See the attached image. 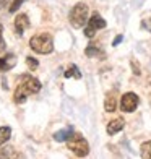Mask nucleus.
<instances>
[{
    "label": "nucleus",
    "mask_w": 151,
    "mask_h": 159,
    "mask_svg": "<svg viewBox=\"0 0 151 159\" xmlns=\"http://www.w3.org/2000/svg\"><path fill=\"white\" fill-rule=\"evenodd\" d=\"M39 91H41V81L38 78H34L31 75H21L18 86L15 89V94H13V101L16 104H23L28 96L36 94Z\"/></svg>",
    "instance_id": "obj_1"
},
{
    "label": "nucleus",
    "mask_w": 151,
    "mask_h": 159,
    "mask_svg": "<svg viewBox=\"0 0 151 159\" xmlns=\"http://www.w3.org/2000/svg\"><path fill=\"white\" fill-rule=\"evenodd\" d=\"M30 47L38 54H50L54 50V41L49 33H39L30 39Z\"/></svg>",
    "instance_id": "obj_2"
},
{
    "label": "nucleus",
    "mask_w": 151,
    "mask_h": 159,
    "mask_svg": "<svg viewBox=\"0 0 151 159\" xmlns=\"http://www.w3.org/2000/svg\"><path fill=\"white\" fill-rule=\"evenodd\" d=\"M88 13H89V8L85 2H78L73 8L70 10V15H68V20H70V25L73 28H83L86 25V20H88Z\"/></svg>",
    "instance_id": "obj_3"
},
{
    "label": "nucleus",
    "mask_w": 151,
    "mask_h": 159,
    "mask_svg": "<svg viewBox=\"0 0 151 159\" xmlns=\"http://www.w3.org/2000/svg\"><path fill=\"white\" fill-rule=\"evenodd\" d=\"M67 146H68V149L71 151V153H73L75 156H78V157H85L89 153V144L80 133L71 135L67 140Z\"/></svg>",
    "instance_id": "obj_4"
},
{
    "label": "nucleus",
    "mask_w": 151,
    "mask_h": 159,
    "mask_svg": "<svg viewBox=\"0 0 151 159\" xmlns=\"http://www.w3.org/2000/svg\"><path fill=\"white\" fill-rule=\"evenodd\" d=\"M106 28V20L99 15V13H93V16L86 21V28H85V36L88 39H91L99 30Z\"/></svg>",
    "instance_id": "obj_5"
},
{
    "label": "nucleus",
    "mask_w": 151,
    "mask_h": 159,
    "mask_svg": "<svg viewBox=\"0 0 151 159\" xmlns=\"http://www.w3.org/2000/svg\"><path fill=\"white\" fill-rule=\"evenodd\" d=\"M138 102H140V99L135 93H125V94H122V98H120V111L130 114L138 107Z\"/></svg>",
    "instance_id": "obj_6"
},
{
    "label": "nucleus",
    "mask_w": 151,
    "mask_h": 159,
    "mask_svg": "<svg viewBox=\"0 0 151 159\" xmlns=\"http://www.w3.org/2000/svg\"><path fill=\"white\" fill-rule=\"evenodd\" d=\"M28 28H30V18H28V15H25V13L16 15V18H15V31L18 34H23Z\"/></svg>",
    "instance_id": "obj_7"
},
{
    "label": "nucleus",
    "mask_w": 151,
    "mask_h": 159,
    "mask_svg": "<svg viewBox=\"0 0 151 159\" xmlns=\"http://www.w3.org/2000/svg\"><path fill=\"white\" fill-rule=\"evenodd\" d=\"M16 65V55L15 54H7L0 59V71H8Z\"/></svg>",
    "instance_id": "obj_8"
},
{
    "label": "nucleus",
    "mask_w": 151,
    "mask_h": 159,
    "mask_svg": "<svg viewBox=\"0 0 151 159\" xmlns=\"http://www.w3.org/2000/svg\"><path fill=\"white\" fill-rule=\"evenodd\" d=\"M116 107H117V93L111 91V93H107V96H106L104 109H106V112H114Z\"/></svg>",
    "instance_id": "obj_9"
},
{
    "label": "nucleus",
    "mask_w": 151,
    "mask_h": 159,
    "mask_svg": "<svg viewBox=\"0 0 151 159\" xmlns=\"http://www.w3.org/2000/svg\"><path fill=\"white\" fill-rule=\"evenodd\" d=\"M124 127H125V122L122 119H114V120H111L109 124H107V133L116 135V133L120 132V130H124Z\"/></svg>",
    "instance_id": "obj_10"
},
{
    "label": "nucleus",
    "mask_w": 151,
    "mask_h": 159,
    "mask_svg": "<svg viewBox=\"0 0 151 159\" xmlns=\"http://www.w3.org/2000/svg\"><path fill=\"white\" fill-rule=\"evenodd\" d=\"M75 132H73V127H67V128H63V130H60V132H57V133H54V140L55 141H59V143H62V141H67L71 135H73Z\"/></svg>",
    "instance_id": "obj_11"
},
{
    "label": "nucleus",
    "mask_w": 151,
    "mask_h": 159,
    "mask_svg": "<svg viewBox=\"0 0 151 159\" xmlns=\"http://www.w3.org/2000/svg\"><path fill=\"white\" fill-rule=\"evenodd\" d=\"M85 54L88 55V57H98V59L101 57V59H106V54H104L99 47L93 46V44H91V46H88V47L85 49Z\"/></svg>",
    "instance_id": "obj_12"
},
{
    "label": "nucleus",
    "mask_w": 151,
    "mask_h": 159,
    "mask_svg": "<svg viewBox=\"0 0 151 159\" xmlns=\"http://www.w3.org/2000/svg\"><path fill=\"white\" fill-rule=\"evenodd\" d=\"M11 136V128L10 127H0V146L5 144Z\"/></svg>",
    "instance_id": "obj_13"
},
{
    "label": "nucleus",
    "mask_w": 151,
    "mask_h": 159,
    "mask_svg": "<svg viewBox=\"0 0 151 159\" xmlns=\"http://www.w3.org/2000/svg\"><path fill=\"white\" fill-rule=\"evenodd\" d=\"M140 154L145 159H151V141H145L140 146Z\"/></svg>",
    "instance_id": "obj_14"
},
{
    "label": "nucleus",
    "mask_w": 151,
    "mask_h": 159,
    "mask_svg": "<svg viewBox=\"0 0 151 159\" xmlns=\"http://www.w3.org/2000/svg\"><path fill=\"white\" fill-rule=\"evenodd\" d=\"M76 78V80H80L81 78V73H80V70H78V67L76 65H70V67L67 68V71H65V78Z\"/></svg>",
    "instance_id": "obj_15"
},
{
    "label": "nucleus",
    "mask_w": 151,
    "mask_h": 159,
    "mask_svg": "<svg viewBox=\"0 0 151 159\" xmlns=\"http://www.w3.org/2000/svg\"><path fill=\"white\" fill-rule=\"evenodd\" d=\"M26 65H28V68H30V70H36L39 67V62L36 59H33V57H26Z\"/></svg>",
    "instance_id": "obj_16"
},
{
    "label": "nucleus",
    "mask_w": 151,
    "mask_h": 159,
    "mask_svg": "<svg viewBox=\"0 0 151 159\" xmlns=\"http://www.w3.org/2000/svg\"><path fill=\"white\" fill-rule=\"evenodd\" d=\"M23 2H25V0H13V3L10 5L8 11H10V13H15V11L20 8V7H21V3H23Z\"/></svg>",
    "instance_id": "obj_17"
},
{
    "label": "nucleus",
    "mask_w": 151,
    "mask_h": 159,
    "mask_svg": "<svg viewBox=\"0 0 151 159\" xmlns=\"http://www.w3.org/2000/svg\"><path fill=\"white\" fill-rule=\"evenodd\" d=\"M2 30H3V26L0 25V52L5 50V41H3V36H2Z\"/></svg>",
    "instance_id": "obj_18"
},
{
    "label": "nucleus",
    "mask_w": 151,
    "mask_h": 159,
    "mask_svg": "<svg viewBox=\"0 0 151 159\" xmlns=\"http://www.w3.org/2000/svg\"><path fill=\"white\" fill-rule=\"evenodd\" d=\"M122 41H124V36H122V34H119L117 38L114 39V42H112V46H119V44H120Z\"/></svg>",
    "instance_id": "obj_19"
},
{
    "label": "nucleus",
    "mask_w": 151,
    "mask_h": 159,
    "mask_svg": "<svg viewBox=\"0 0 151 159\" xmlns=\"http://www.w3.org/2000/svg\"><path fill=\"white\" fill-rule=\"evenodd\" d=\"M141 26L145 28V30H148V31L151 33V23H149L148 20H143V23H141Z\"/></svg>",
    "instance_id": "obj_20"
},
{
    "label": "nucleus",
    "mask_w": 151,
    "mask_h": 159,
    "mask_svg": "<svg viewBox=\"0 0 151 159\" xmlns=\"http://www.w3.org/2000/svg\"><path fill=\"white\" fill-rule=\"evenodd\" d=\"M5 7H10V0H0V10H3Z\"/></svg>",
    "instance_id": "obj_21"
}]
</instances>
